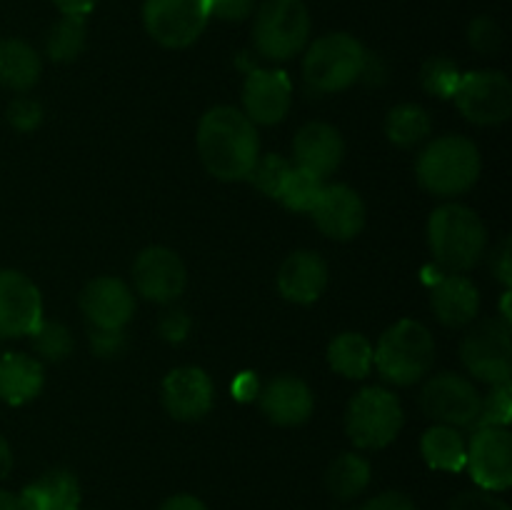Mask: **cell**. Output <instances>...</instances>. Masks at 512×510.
<instances>
[{
  "instance_id": "obj_1",
  "label": "cell",
  "mask_w": 512,
  "mask_h": 510,
  "mask_svg": "<svg viewBox=\"0 0 512 510\" xmlns=\"http://www.w3.org/2000/svg\"><path fill=\"white\" fill-rule=\"evenodd\" d=\"M195 143L205 170L223 183L248 180L255 160L260 158L258 128L233 105L210 108L200 118Z\"/></svg>"
},
{
  "instance_id": "obj_28",
  "label": "cell",
  "mask_w": 512,
  "mask_h": 510,
  "mask_svg": "<svg viewBox=\"0 0 512 510\" xmlns=\"http://www.w3.org/2000/svg\"><path fill=\"white\" fill-rule=\"evenodd\" d=\"M433 133V120L423 105L400 103L385 118V135L398 148H418Z\"/></svg>"
},
{
  "instance_id": "obj_20",
  "label": "cell",
  "mask_w": 512,
  "mask_h": 510,
  "mask_svg": "<svg viewBox=\"0 0 512 510\" xmlns=\"http://www.w3.org/2000/svg\"><path fill=\"white\" fill-rule=\"evenodd\" d=\"M345 155V140L340 130L330 123H308L295 133L293 160L295 168H303L318 178H328L340 168Z\"/></svg>"
},
{
  "instance_id": "obj_47",
  "label": "cell",
  "mask_w": 512,
  "mask_h": 510,
  "mask_svg": "<svg viewBox=\"0 0 512 510\" xmlns=\"http://www.w3.org/2000/svg\"><path fill=\"white\" fill-rule=\"evenodd\" d=\"M0 510H33L23 493H10V490H0Z\"/></svg>"
},
{
  "instance_id": "obj_27",
  "label": "cell",
  "mask_w": 512,
  "mask_h": 510,
  "mask_svg": "<svg viewBox=\"0 0 512 510\" xmlns=\"http://www.w3.org/2000/svg\"><path fill=\"white\" fill-rule=\"evenodd\" d=\"M328 363L348 380H363L373 370V343L363 333H340L328 345Z\"/></svg>"
},
{
  "instance_id": "obj_7",
  "label": "cell",
  "mask_w": 512,
  "mask_h": 510,
  "mask_svg": "<svg viewBox=\"0 0 512 510\" xmlns=\"http://www.w3.org/2000/svg\"><path fill=\"white\" fill-rule=\"evenodd\" d=\"M405 423L403 405L388 388L370 385L358 390L345 410V433L363 450L388 448Z\"/></svg>"
},
{
  "instance_id": "obj_5",
  "label": "cell",
  "mask_w": 512,
  "mask_h": 510,
  "mask_svg": "<svg viewBox=\"0 0 512 510\" xmlns=\"http://www.w3.org/2000/svg\"><path fill=\"white\" fill-rule=\"evenodd\" d=\"M365 60H368V50L350 33L323 35L305 50V85L318 95L348 90L363 75Z\"/></svg>"
},
{
  "instance_id": "obj_32",
  "label": "cell",
  "mask_w": 512,
  "mask_h": 510,
  "mask_svg": "<svg viewBox=\"0 0 512 510\" xmlns=\"http://www.w3.org/2000/svg\"><path fill=\"white\" fill-rule=\"evenodd\" d=\"M30 338H33L35 353L45 360H53V363L65 360L73 353V335L58 320H40Z\"/></svg>"
},
{
  "instance_id": "obj_15",
  "label": "cell",
  "mask_w": 512,
  "mask_h": 510,
  "mask_svg": "<svg viewBox=\"0 0 512 510\" xmlns=\"http://www.w3.org/2000/svg\"><path fill=\"white\" fill-rule=\"evenodd\" d=\"M293 105V83L285 70L255 68L243 83V113L255 125H278Z\"/></svg>"
},
{
  "instance_id": "obj_34",
  "label": "cell",
  "mask_w": 512,
  "mask_h": 510,
  "mask_svg": "<svg viewBox=\"0 0 512 510\" xmlns=\"http://www.w3.org/2000/svg\"><path fill=\"white\" fill-rule=\"evenodd\" d=\"M460 70L453 60L448 58H430L420 70V83L435 98H453L455 88H458Z\"/></svg>"
},
{
  "instance_id": "obj_37",
  "label": "cell",
  "mask_w": 512,
  "mask_h": 510,
  "mask_svg": "<svg viewBox=\"0 0 512 510\" xmlns=\"http://www.w3.org/2000/svg\"><path fill=\"white\" fill-rule=\"evenodd\" d=\"M8 123L13 125L18 133H33L40 123H43V108H40L38 100L33 98H15L13 103L8 105Z\"/></svg>"
},
{
  "instance_id": "obj_23",
  "label": "cell",
  "mask_w": 512,
  "mask_h": 510,
  "mask_svg": "<svg viewBox=\"0 0 512 510\" xmlns=\"http://www.w3.org/2000/svg\"><path fill=\"white\" fill-rule=\"evenodd\" d=\"M43 363L33 355L5 353L0 355V400L8 405H25L43 390Z\"/></svg>"
},
{
  "instance_id": "obj_30",
  "label": "cell",
  "mask_w": 512,
  "mask_h": 510,
  "mask_svg": "<svg viewBox=\"0 0 512 510\" xmlns=\"http://www.w3.org/2000/svg\"><path fill=\"white\" fill-rule=\"evenodd\" d=\"M88 25L80 15H63L45 35V55L55 63H70L85 48Z\"/></svg>"
},
{
  "instance_id": "obj_43",
  "label": "cell",
  "mask_w": 512,
  "mask_h": 510,
  "mask_svg": "<svg viewBox=\"0 0 512 510\" xmlns=\"http://www.w3.org/2000/svg\"><path fill=\"white\" fill-rule=\"evenodd\" d=\"M490 268H493V275L498 278V283L505 285V288H510L512 285V243H510V238H505L503 243L493 250V263H490Z\"/></svg>"
},
{
  "instance_id": "obj_44",
  "label": "cell",
  "mask_w": 512,
  "mask_h": 510,
  "mask_svg": "<svg viewBox=\"0 0 512 510\" xmlns=\"http://www.w3.org/2000/svg\"><path fill=\"white\" fill-rule=\"evenodd\" d=\"M158 510H208V505H205L200 498H195V495L180 493L165 500Z\"/></svg>"
},
{
  "instance_id": "obj_9",
  "label": "cell",
  "mask_w": 512,
  "mask_h": 510,
  "mask_svg": "<svg viewBox=\"0 0 512 510\" xmlns=\"http://www.w3.org/2000/svg\"><path fill=\"white\" fill-rule=\"evenodd\" d=\"M455 108L475 125H500L512 115V83L503 70H470L458 80Z\"/></svg>"
},
{
  "instance_id": "obj_45",
  "label": "cell",
  "mask_w": 512,
  "mask_h": 510,
  "mask_svg": "<svg viewBox=\"0 0 512 510\" xmlns=\"http://www.w3.org/2000/svg\"><path fill=\"white\" fill-rule=\"evenodd\" d=\"M233 393L238 400H253L260 393L255 373H240V378L233 383Z\"/></svg>"
},
{
  "instance_id": "obj_31",
  "label": "cell",
  "mask_w": 512,
  "mask_h": 510,
  "mask_svg": "<svg viewBox=\"0 0 512 510\" xmlns=\"http://www.w3.org/2000/svg\"><path fill=\"white\" fill-rule=\"evenodd\" d=\"M323 188V178L293 165V170H290L288 178H285L278 200L288 210H295V213H310V210L315 208V203H318Z\"/></svg>"
},
{
  "instance_id": "obj_24",
  "label": "cell",
  "mask_w": 512,
  "mask_h": 510,
  "mask_svg": "<svg viewBox=\"0 0 512 510\" xmlns=\"http://www.w3.org/2000/svg\"><path fill=\"white\" fill-rule=\"evenodd\" d=\"M23 498L33 510H78L83 495H80L78 478L70 470L53 468L25 485Z\"/></svg>"
},
{
  "instance_id": "obj_48",
  "label": "cell",
  "mask_w": 512,
  "mask_h": 510,
  "mask_svg": "<svg viewBox=\"0 0 512 510\" xmlns=\"http://www.w3.org/2000/svg\"><path fill=\"white\" fill-rule=\"evenodd\" d=\"M10 470H13V450H10L8 440L0 435V480L8 478Z\"/></svg>"
},
{
  "instance_id": "obj_8",
  "label": "cell",
  "mask_w": 512,
  "mask_h": 510,
  "mask_svg": "<svg viewBox=\"0 0 512 510\" xmlns=\"http://www.w3.org/2000/svg\"><path fill=\"white\" fill-rule=\"evenodd\" d=\"M460 360L473 378L488 385L510 383L512 340L505 320H480L460 343Z\"/></svg>"
},
{
  "instance_id": "obj_19",
  "label": "cell",
  "mask_w": 512,
  "mask_h": 510,
  "mask_svg": "<svg viewBox=\"0 0 512 510\" xmlns=\"http://www.w3.org/2000/svg\"><path fill=\"white\" fill-rule=\"evenodd\" d=\"M258 398L265 418L283 428L303 425L315 408L313 390L298 375H278L260 388Z\"/></svg>"
},
{
  "instance_id": "obj_12",
  "label": "cell",
  "mask_w": 512,
  "mask_h": 510,
  "mask_svg": "<svg viewBox=\"0 0 512 510\" xmlns=\"http://www.w3.org/2000/svg\"><path fill=\"white\" fill-rule=\"evenodd\" d=\"M475 483L488 493H503L512 485V435L500 425H478L468 443V460Z\"/></svg>"
},
{
  "instance_id": "obj_25",
  "label": "cell",
  "mask_w": 512,
  "mask_h": 510,
  "mask_svg": "<svg viewBox=\"0 0 512 510\" xmlns=\"http://www.w3.org/2000/svg\"><path fill=\"white\" fill-rule=\"evenodd\" d=\"M43 73L38 50L20 38H0V85L15 93L33 88Z\"/></svg>"
},
{
  "instance_id": "obj_38",
  "label": "cell",
  "mask_w": 512,
  "mask_h": 510,
  "mask_svg": "<svg viewBox=\"0 0 512 510\" xmlns=\"http://www.w3.org/2000/svg\"><path fill=\"white\" fill-rule=\"evenodd\" d=\"M190 328H193V323H190V315L185 313V310L173 308L168 310V313L160 315L158 333L165 343H173V345L183 343V340L188 338Z\"/></svg>"
},
{
  "instance_id": "obj_41",
  "label": "cell",
  "mask_w": 512,
  "mask_h": 510,
  "mask_svg": "<svg viewBox=\"0 0 512 510\" xmlns=\"http://www.w3.org/2000/svg\"><path fill=\"white\" fill-rule=\"evenodd\" d=\"M210 18L245 20L255 8V0H208Z\"/></svg>"
},
{
  "instance_id": "obj_17",
  "label": "cell",
  "mask_w": 512,
  "mask_h": 510,
  "mask_svg": "<svg viewBox=\"0 0 512 510\" xmlns=\"http://www.w3.org/2000/svg\"><path fill=\"white\" fill-rule=\"evenodd\" d=\"M80 310L90 328L125 330L135 313V295L128 283L113 275H100L90 280L80 293Z\"/></svg>"
},
{
  "instance_id": "obj_29",
  "label": "cell",
  "mask_w": 512,
  "mask_h": 510,
  "mask_svg": "<svg viewBox=\"0 0 512 510\" xmlns=\"http://www.w3.org/2000/svg\"><path fill=\"white\" fill-rule=\"evenodd\" d=\"M370 478H373V468L368 458L358 453H343L330 463L325 483L338 500H353L368 488Z\"/></svg>"
},
{
  "instance_id": "obj_40",
  "label": "cell",
  "mask_w": 512,
  "mask_h": 510,
  "mask_svg": "<svg viewBox=\"0 0 512 510\" xmlns=\"http://www.w3.org/2000/svg\"><path fill=\"white\" fill-rule=\"evenodd\" d=\"M448 510H510V505L488 490H468L460 493Z\"/></svg>"
},
{
  "instance_id": "obj_33",
  "label": "cell",
  "mask_w": 512,
  "mask_h": 510,
  "mask_svg": "<svg viewBox=\"0 0 512 510\" xmlns=\"http://www.w3.org/2000/svg\"><path fill=\"white\" fill-rule=\"evenodd\" d=\"M290 170H293V163H290V160H285L283 155L278 153H268V155H260V158L255 160L248 180L255 185V190H260V193L268 195V198L278 200Z\"/></svg>"
},
{
  "instance_id": "obj_10",
  "label": "cell",
  "mask_w": 512,
  "mask_h": 510,
  "mask_svg": "<svg viewBox=\"0 0 512 510\" xmlns=\"http://www.w3.org/2000/svg\"><path fill=\"white\" fill-rule=\"evenodd\" d=\"M210 20L208 0H145L143 23L150 38L170 50L193 45Z\"/></svg>"
},
{
  "instance_id": "obj_16",
  "label": "cell",
  "mask_w": 512,
  "mask_h": 510,
  "mask_svg": "<svg viewBox=\"0 0 512 510\" xmlns=\"http://www.w3.org/2000/svg\"><path fill=\"white\" fill-rule=\"evenodd\" d=\"M163 405L170 418L183 420V423H195L205 418L213 408L215 388L210 375L198 365H180L170 370L163 380Z\"/></svg>"
},
{
  "instance_id": "obj_26",
  "label": "cell",
  "mask_w": 512,
  "mask_h": 510,
  "mask_svg": "<svg viewBox=\"0 0 512 510\" xmlns=\"http://www.w3.org/2000/svg\"><path fill=\"white\" fill-rule=\"evenodd\" d=\"M420 453L423 460L433 470H445V473H460L468 460V443L463 433L450 425H433L420 438Z\"/></svg>"
},
{
  "instance_id": "obj_46",
  "label": "cell",
  "mask_w": 512,
  "mask_h": 510,
  "mask_svg": "<svg viewBox=\"0 0 512 510\" xmlns=\"http://www.w3.org/2000/svg\"><path fill=\"white\" fill-rule=\"evenodd\" d=\"M95 3H98V0H53V5L60 10V13L80 15V18H85V15L95 8Z\"/></svg>"
},
{
  "instance_id": "obj_13",
  "label": "cell",
  "mask_w": 512,
  "mask_h": 510,
  "mask_svg": "<svg viewBox=\"0 0 512 510\" xmlns=\"http://www.w3.org/2000/svg\"><path fill=\"white\" fill-rule=\"evenodd\" d=\"M133 283L138 295L153 303H173L188 285V270L180 255L165 245L140 250L133 263Z\"/></svg>"
},
{
  "instance_id": "obj_35",
  "label": "cell",
  "mask_w": 512,
  "mask_h": 510,
  "mask_svg": "<svg viewBox=\"0 0 512 510\" xmlns=\"http://www.w3.org/2000/svg\"><path fill=\"white\" fill-rule=\"evenodd\" d=\"M510 418H512V385L510 383L490 385V393L485 395L483 403H480L478 425H500V428H508ZM478 425H475V428H478Z\"/></svg>"
},
{
  "instance_id": "obj_3",
  "label": "cell",
  "mask_w": 512,
  "mask_h": 510,
  "mask_svg": "<svg viewBox=\"0 0 512 510\" xmlns=\"http://www.w3.org/2000/svg\"><path fill=\"white\" fill-rule=\"evenodd\" d=\"M483 160L478 145L465 135H443L425 145L415 163L418 183L438 198L463 195L478 183Z\"/></svg>"
},
{
  "instance_id": "obj_6",
  "label": "cell",
  "mask_w": 512,
  "mask_h": 510,
  "mask_svg": "<svg viewBox=\"0 0 512 510\" xmlns=\"http://www.w3.org/2000/svg\"><path fill=\"white\" fill-rule=\"evenodd\" d=\"M310 10L303 0H265L255 13L253 45L265 60L285 63L308 48Z\"/></svg>"
},
{
  "instance_id": "obj_39",
  "label": "cell",
  "mask_w": 512,
  "mask_h": 510,
  "mask_svg": "<svg viewBox=\"0 0 512 510\" xmlns=\"http://www.w3.org/2000/svg\"><path fill=\"white\" fill-rule=\"evenodd\" d=\"M125 345V330H95L90 328V350L98 358H118L123 355Z\"/></svg>"
},
{
  "instance_id": "obj_22",
  "label": "cell",
  "mask_w": 512,
  "mask_h": 510,
  "mask_svg": "<svg viewBox=\"0 0 512 510\" xmlns=\"http://www.w3.org/2000/svg\"><path fill=\"white\" fill-rule=\"evenodd\" d=\"M430 308L445 328H468L480 313V290L470 278L448 273L430 295Z\"/></svg>"
},
{
  "instance_id": "obj_14",
  "label": "cell",
  "mask_w": 512,
  "mask_h": 510,
  "mask_svg": "<svg viewBox=\"0 0 512 510\" xmlns=\"http://www.w3.org/2000/svg\"><path fill=\"white\" fill-rule=\"evenodd\" d=\"M43 320V298L28 275L0 270V338H23Z\"/></svg>"
},
{
  "instance_id": "obj_18",
  "label": "cell",
  "mask_w": 512,
  "mask_h": 510,
  "mask_svg": "<svg viewBox=\"0 0 512 510\" xmlns=\"http://www.w3.org/2000/svg\"><path fill=\"white\" fill-rule=\"evenodd\" d=\"M310 215L320 233L330 240H353L365 228L363 198L345 183L325 185Z\"/></svg>"
},
{
  "instance_id": "obj_11",
  "label": "cell",
  "mask_w": 512,
  "mask_h": 510,
  "mask_svg": "<svg viewBox=\"0 0 512 510\" xmlns=\"http://www.w3.org/2000/svg\"><path fill=\"white\" fill-rule=\"evenodd\" d=\"M483 395L473 380L458 373H440L425 383L420 393V408L435 423L450 428H475L480 418Z\"/></svg>"
},
{
  "instance_id": "obj_42",
  "label": "cell",
  "mask_w": 512,
  "mask_h": 510,
  "mask_svg": "<svg viewBox=\"0 0 512 510\" xmlns=\"http://www.w3.org/2000/svg\"><path fill=\"white\" fill-rule=\"evenodd\" d=\"M358 510H418V508H415L413 498H408L405 493L388 490V493H380L375 495V498H370L368 503L360 505Z\"/></svg>"
},
{
  "instance_id": "obj_2",
  "label": "cell",
  "mask_w": 512,
  "mask_h": 510,
  "mask_svg": "<svg viewBox=\"0 0 512 510\" xmlns=\"http://www.w3.org/2000/svg\"><path fill=\"white\" fill-rule=\"evenodd\" d=\"M428 245L435 263L448 273H465L488 250V230L480 215L463 203H445L430 213Z\"/></svg>"
},
{
  "instance_id": "obj_21",
  "label": "cell",
  "mask_w": 512,
  "mask_h": 510,
  "mask_svg": "<svg viewBox=\"0 0 512 510\" xmlns=\"http://www.w3.org/2000/svg\"><path fill=\"white\" fill-rule=\"evenodd\" d=\"M328 288V263L315 250H295L278 270V290L285 300L310 305Z\"/></svg>"
},
{
  "instance_id": "obj_36",
  "label": "cell",
  "mask_w": 512,
  "mask_h": 510,
  "mask_svg": "<svg viewBox=\"0 0 512 510\" xmlns=\"http://www.w3.org/2000/svg\"><path fill=\"white\" fill-rule=\"evenodd\" d=\"M468 40H470V45L478 50V53L493 55V53H498L500 45H503V30H500V25L495 23L493 18H488V15H480V18H475L473 23H470Z\"/></svg>"
},
{
  "instance_id": "obj_4",
  "label": "cell",
  "mask_w": 512,
  "mask_h": 510,
  "mask_svg": "<svg viewBox=\"0 0 512 510\" xmlns=\"http://www.w3.org/2000/svg\"><path fill=\"white\" fill-rule=\"evenodd\" d=\"M435 363L433 333L420 320H398L380 335L373 348V365L393 385H415Z\"/></svg>"
}]
</instances>
